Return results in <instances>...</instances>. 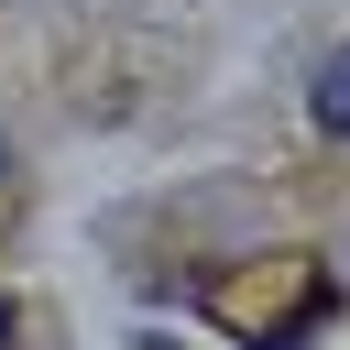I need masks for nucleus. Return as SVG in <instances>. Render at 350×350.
Instances as JSON below:
<instances>
[{
  "mask_svg": "<svg viewBox=\"0 0 350 350\" xmlns=\"http://www.w3.org/2000/svg\"><path fill=\"white\" fill-rule=\"evenodd\" d=\"M317 120H328V131H350V55H328V66H317Z\"/></svg>",
  "mask_w": 350,
  "mask_h": 350,
  "instance_id": "f257e3e1",
  "label": "nucleus"
},
{
  "mask_svg": "<svg viewBox=\"0 0 350 350\" xmlns=\"http://www.w3.org/2000/svg\"><path fill=\"white\" fill-rule=\"evenodd\" d=\"M0 339H11V295H0Z\"/></svg>",
  "mask_w": 350,
  "mask_h": 350,
  "instance_id": "f03ea898",
  "label": "nucleus"
},
{
  "mask_svg": "<svg viewBox=\"0 0 350 350\" xmlns=\"http://www.w3.org/2000/svg\"><path fill=\"white\" fill-rule=\"evenodd\" d=\"M131 350H175V339H131Z\"/></svg>",
  "mask_w": 350,
  "mask_h": 350,
  "instance_id": "7ed1b4c3",
  "label": "nucleus"
}]
</instances>
